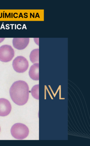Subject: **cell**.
Listing matches in <instances>:
<instances>
[{"label":"cell","mask_w":90,"mask_h":146,"mask_svg":"<svg viewBox=\"0 0 90 146\" xmlns=\"http://www.w3.org/2000/svg\"><path fill=\"white\" fill-rule=\"evenodd\" d=\"M29 87L26 82L22 80L15 82L10 90V97L13 102L19 106L26 104L29 98Z\"/></svg>","instance_id":"obj_1"},{"label":"cell","mask_w":90,"mask_h":146,"mask_svg":"<svg viewBox=\"0 0 90 146\" xmlns=\"http://www.w3.org/2000/svg\"><path fill=\"white\" fill-rule=\"evenodd\" d=\"M11 132L12 135L15 139H23L28 136L29 130L26 125L21 123H17L12 127Z\"/></svg>","instance_id":"obj_2"},{"label":"cell","mask_w":90,"mask_h":146,"mask_svg":"<svg viewBox=\"0 0 90 146\" xmlns=\"http://www.w3.org/2000/svg\"><path fill=\"white\" fill-rule=\"evenodd\" d=\"M29 64L26 58L22 56H18L14 60L13 66L17 72L22 73L27 71Z\"/></svg>","instance_id":"obj_3"},{"label":"cell","mask_w":90,"mask_h":146,"mask_svg":"<svg viewBox=\"0 0 90 146\" xmlns=\"http://www.w3.org/2000/svg\"><path fill=\"white\" fill-rule=\"evenodd\" d=\"M14 51L10 45H5L0 47V61L7 62H10L14 56Z\"/></svg>","instance_id":"obj_4"},{"label":"cell","mask_w":90,"mask_h":146,"mask_svg":"<svg viewBox=\"0 0 90 146\" xmlns=\"http://www.w3.org/2000/svg\"><path fill=\"white\" fill-rule=\"evenodd\" d=\"M12 107L8 100L5 98L0 99V116L8 115L11 111Z\"/></svg>","instance_id":"obj_5"},{"label":"cell","mask_w":90,"mask_h":146,"mask_svg":"<svg viewBox=\"0 0 90 146\" xmlns=\"http://www.w3.org/2000/svg\"><path fill=\"white\" fill-rule=\"evenodd\" d=\"M29 38H14L13 40V45L18 50H23L28 45Z\"/></svg>","instance_id":"obj_6"},{"label":"cell","mask_w":90,"mask_h":146,"mask_svg":"<svg viewBox=\"0 0 90 146\" xmlns=\"http://www.w3.org/2000/svg\"><path fill=\"white\" fill-rule=\"evenodd\" d=\"M30 78L34 80H39V63L34 64L31 66L29 71Z\"/></svg>","instance_id":"obj_7"},{"label":"cell","mask_w":90,"mask_h":146,"mask_svg":"<svg viewBox=\"0 0 90 146\" xmlns=\"http://www.w3.org/2000/svg\"><path fill=\"white\" fill-rule=\"evenodd\" d=\"M30 58L32 63H39V49H34L31 52L30 55Z\"/></svg>","instance_id":"obj_8"},{"label":"cell","mask_w":90,"mask_h":146,"mask_svg":"<svg viewBox=\"0 0 90 146\" xmlns=\"http://www.w3.org/2000/svg\"><path fill=\"white\" fill-rule=\"evenodd\" d=\"M31 94L34 98L39 100V84L34 86L31 90Z\"/></svg>","instance_id":"obj_9"},{"label":"cell","mask_w":90,"mask_h":146,"mask_svg":"<svg viewBox=\"0 0 90 146\" xmlns=\"http://www.w3.org/2000/svg\"><path fill=\"white\" fill-rule=\"evenodd\" d=\"M5 38H0V43L4 40Z\"/></svg>","instance_id":"obj_10"},{"label":"cell","mask_w":90,"mask_h":146,"mask_svg":"<svg viewBox=\"0 0 90 146\" xmlns=\"http://www.w3.org/2000/svg\"><path fill=\"white\" fill-rule=\"evenodd\" d=\"M0 131H1V127H0Z\"/></svg>","instance_id":"obj_11"}]
</instances>
